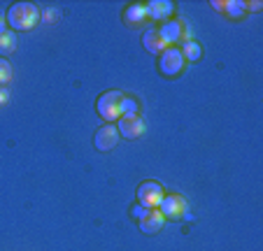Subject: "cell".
Listing matches in <instances>:
<instances>
[{"label": "cell", "mask_w": 263, "mask_h": 251, "mask_svg": "<svg viewBox=\"0 0 263 251\" xmlns=\"http://www.w3.org/2000/svg\"><path fill=\"white\" fill-rule=\"evenodd\" d=\"M144 10H147V16H152V19L165 21L173 14V3H168V0H152V3L144 5Z\"/></svg>", "instance_id": "cell-10"}, {"label": "cell", "mask_w": 263, "mask_h": 251, "mask_svg": "<svg viewBox=\"0 0 263 251\" xmlns=\"http://www.w3.org/2000/svg\"><path fill=\"white\" fill-rule=\"evenodd\" d=\"M61 19V10H56V7H47L45 12H42V21L45 24H54V21Z\"/></svg>", "instance_id": "cell-17"}, {"label": "cell", "mask_w": 263, "mask_h": 251, "mask_svg": "<svg viewBox=\"0 0 263 251\" xmlns=\"http://www.w3.org/2000/svg\"><path fill=\"white\" fill-rule=\"evenodd\" d=\"M147 212H149V209H147V207H142V205H135V207H133V217L138 219V221H140V219H142Z\"/></svg>", "instance_id": "cell-19"}, {"label": "cell", "mask_w": 263, "mask_h": 251, "mask_svg": "<svg viewBox=\"0 0 263 251\" xmlns=\"http://www.w3.org/2000/svg\"><path fill=\"white\" fill-rule=\"evenodd\" d=\"M121 138L126 140H135L144 133V121L138 117V114H126V117H119V126H117Z\"/></svg>", "instance_id": "cell-7"}, {"label": "cell", "mask_w": 263, "mask_h": 251, "mask_svg": "<svg viewBox=\"0 0 263 251\" xmlns=\"http://www.w3.org/2000/svg\"><path fill=\"white\" fill-rule=\"evenodd\" d=\"M40 19V12L33 3H14L7 10V24L14 30H30Z\"/></svg>", "instance_id": "cell-1"}, {"label": "cell", "mask_w": 263, "mask_h": 251, "mask_svg": "<svg viewBox=\"0 0 263 251\" xmlns=\"http://www.w3.org/2000/svg\"><path fill=\"white\" fill-rule=\"evenodd\" d=\"M14 49H16V35L12 30H3L0 33V59L10 56Z\"/></svg>", "instance_id": "cell-12"}, {"label": "cell", "mask_w": 263, "mask_h": 251, "mask_svg": "<svg viewBox=\"0 0 263 251\" xmlns=\"http://www.w3.org/2000/svg\"><path fill=\"white\" fill-rule=\"evenodd\" d=\"M159 68H161V72H163L165 77H175V74L182 72L184 59H182V54H179V49H173V47H170V49H165L163 54H161Z\"/></svg>", "instance_id": "cell-6"}, {"label": "cell", "mask_w": 263, "mask_h": 251, "mask_svg": "<svg viewBox=\"0 0 263 251\" xmlns=\"http://www.w3.org/2000/svg\"><path fill=\"white\" fill-rule=\"evenodd\" d=\"M12 82V65L7 63V59H0V86Z\"/></svg>", "instance_id": "cell-15"}, {"label": "cell", "mask_w": 263, "mask_h": 251, "mask_svg": "<svg viewBox=\"0 0 263 251\" xmlns=\"http://www.w3.org/2000/svg\"><path fill=\"white\" fill-rule=\"evenodd\" d=\"M159 37L163 40V45H175V42H179V40L184 37V35H189V30L184 28L182 21H163V26H161L159 30Z\"/></svg>", "instance_id": "cell-8"}, {"label": "cell", "mask_w": 263, "mask_h": 251, "mask_svg": "<svg viewBox=\"0 0 263 251\" xmlns=\"http://www.w3.org/2000/svg\"><path fill=\"white\" fill-rule=\"evenodd\" d=\"M142 45H144V49H147L149 54H163V51H165L163 40L159 37V33H156V30H147V33L142 35Z\"/></svg>", "instance_id": "cell-11"}, {"label": "cell", "mask_w": 263, "mask_h": 251, "mask_svg": "<svg viewBox=\"0 0 263 251\" xmlns=\"http://www.w3.org/2000/svg\"><path fill=\"white\" fill-rule=\"evenodd\" d=\"M121 100H124V93H121V91H105V93L98 98V103H96L98 114L105 119V121H119Z\"/></svg>", "instance_id": "cell-2"}, {"label": "cell", "mask_w": 263, "mask_h": 251, "mask_svg": "<svg viewBox=\"0 0 263 251\" xmlns=\"http://www.w3.org/2000/svg\"><path fill=\"white\" fill-rule=\"evenodd\" d=\"M221 7H226V12H229V14H233V16H238L240 12L245 10V3H223Z\"/></svg>", "instance_id": "cell-18"}, {"label": "cell", "mask_w": 263, "mask_h": 251, "mask_svg": "<svg viewBox=\"0 0 263 251\" xmlns=\"http://www.w3.org/2000/svg\"><path fill=\"white\" fill-rule=\"evenodd\" d=\"M5 26H7V14H5L3 10H0V33H3V30H7Z\"/></svg>", "instance_id": "cell-21"}, {"label": "cell", "mask_w": 263, "mask_h": 251, "mask_svg": "<svg viewBox=\"0 0 263 251\" xmlns=\"http://www.w3.org/2000/svg\"><path fill=\"white\" fill-rule=\"evenodd\" d=\"M144 16H147V10H144V5L135 3V5H130L128 10H126L124 19H126V24H142Z\"/></svg>", "instance_id": "cell-13"}, {"label": "cell", "mask_w": 263, "mask_h": 251, "mask_svg": "<svg viewBox=\"0 0 263 251\" xmlns=\"http://www.w3.org/2000/svg\"><path fill=\"white\" fill-rule=\"evenodd\" d=\"M126 114H138V103L133 98L124 95V100H121V117H126Z\"/></svg>", "instance_id": "cell-16"}, {"label": "cell", "mask_w": 263, "mask_h": 251, "mask_svg": "<svg viewBox=\"0 0 263 251\" xmlns=\"http://www.w3.org/2000/svg\"><path fill=\"white\" fill-rule=\"evenodd\" d=\"M7 100H10V93H7L5 86H0V105H5Z\"/></svg>", "instance_id": "cell-20"}, {"label": "cell", "mask_w": 263, "mask_h": 251, "mask_svg": "<svg viewBox=\"0 0 263 251\" xmlns=\"http://www.w3.org/2000/svg\"><path fill=\"white\" fill-rule=\"evenodd\" d=\"M159 207H161V214H163L165 219H182V217H186V212H189V205H186L184 196H179V193L163 196V200H161Z\"/></svg>", "instance_id": "cell-4"}, {"label": "cell", "mask_w": 263, "mask_h": 251, "mask_svg": "<svg viewBox=\"0 0 263 251\" xmlns=\"http://www.w3.org/2000/svg\"><path fill=\"white\" fill-rule=\"evenodd\" d=\"M163 223H165V217L161 214V209H149V212L140 219V230L147 233V235H154V233H159L161 228H163Z\"/></svg>", "instance_id": "cell-9"}, {"label": "cell", "mask_w": 263, "mask_h": 251, "mask_svg": "<svg viewBox=\"0 0 263 251\" xmlns=\"http://www.w3.org/2000/svg\"><path fill=\"white\" fill-rule=\"evenodd\" d=\"M119 130H117V126H112V123H107V126H103V128L96 130L93 135V147L98 149V151H109V149H115L117 144H119Z\"/></svg>", "instance_id": "cell-5"}, {"label": "cell", "mask_w": 263, "mask_h": 251, "mask_svg": "<svg viewBox=\"0 0 263 251\" xmlns=\"http://www.w3.org/2000/svg\"><path fill=\"white\" fill-rule=\"evenodd\" d=\"M179 54H182L184 61H186V59H189V61H198L200 54H203V49H200L198 42H194V40H186V42H184V47L179 49Z\"/></svg>", "instance_id": "cell-14"}, {"label": "cell", "mask_w": 263, "mask_h": 251, "mask_svg": "<svg viewBox=\"0 0 263 251\" xmlns=\"http://www.w3.org/2000/svg\"><path fill=\"white\" fill-rule=\"evenodd\" d=\"M163 186L156 182H144L138 186V205L147 207V209H156L163 200Z\"/></svg>", "instance_id": "cell-3"}]
</instances>
